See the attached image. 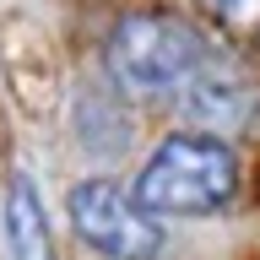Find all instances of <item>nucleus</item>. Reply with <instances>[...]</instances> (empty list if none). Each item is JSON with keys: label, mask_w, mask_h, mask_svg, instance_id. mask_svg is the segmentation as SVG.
Here are the masks:
<instances>
[{"label": "nucleus", "mask_w": 260, "mask_h": 260, "mask_svg": "<svg viewBox=\"0 0 260 260\" xmlns=\"http://www.w3.org/2000/svg\"><path fill=\"white\" fill-rule=\"evenodd\" d=\"M211 65L206 32L179 11H130L103 38L109 87L125 98H162Z\"/></svg>", "instance_id": "obj_1"}, {"label": "nucleus", "mask_w": 260, "mask_h": 260, "mask_svg": "<svg viewBox=\"0 0 260 260\" xmlns=\"http://www.w3.org/2000/svg\"><path fill=\"white\" fill-rule=\"evenodd\" d=\"M233 190H239V157L222 136H206V130L162 136L130 184L146 217H211L233 201Z\"/></svg>", "instance_id": "obj_2"}, {"label": "nucleus", "mask_w": 260, "mask_h": 260, "mask_svg": "<svg viewBox=\"0 0 260 260\" xmlns=\"http://www.w3.org/2000/svg\"><path fill=\"white\" fill-rule=\"evenodd\" d=\"M65 217L76 239L98 249L103 260H157L162 255V228L136 206V195L119 190L114 179H81L65 195Z\"/></svg>", "instance_id": "obj_3"}, {"label": "nucleus", "mask_w": 260, "mask_h": 260, "mask_svg": "<svg viewBox=\"0 0 260 260\" xmlns=\"http://www.w3.org/2000/svg\"><path fill=\"white\" fill-rule=\"evenodd\" d=\"M179 114H184L190 125H201L206 136H233V130H244L260 114V98H255V87H249L239 71L206 65V71H195V76L179 87Z\"/></svg>", "instance_id": "obj_4"}, {"label": "nucleus", "mask_w": 260, "mask_h": 260, "mask_svg": "<svg viewBox=\"0 0 260 260\" xmlns=\"http://www.w3.org/2000/svg\"><path fill=\"white\" fill-rule=\"evenodd\" d=\"M6 255L11 260H54V239H49V211L44 195L27 174H11L6 190Z\"/></svg>", "instance_id": "obj_5"}, {"label": "nucleus", "mask_w": 260, "mask_h": 260, "mask_svg": "<svg viewBox=\"0 0 260 260\" xmlns=\"http://www.w3.org/2000/svg\"><path fill=\"white\" fill-rule=\"evenodd\" d=\"M136 125H130V114L114 103V87H81L76 92V141L98 157H114V152H125Z\"/></svg>", "instance_id": "obj_6"}, {"label": "nucleus", "mask_w": 260, "mask_h": 260, "mask_svg": "<svg viewBox=\"0 0 260 260\" xmlns=\"http://www.w3.org/2000/svg\"><path fill=\"white\" fill-rule=\"evenodd\" d=\"M206 6L222 16L228 27H255L260 22V0H206Z\"/></svg>", "instance_id": "obj_7"}]
</instances>
